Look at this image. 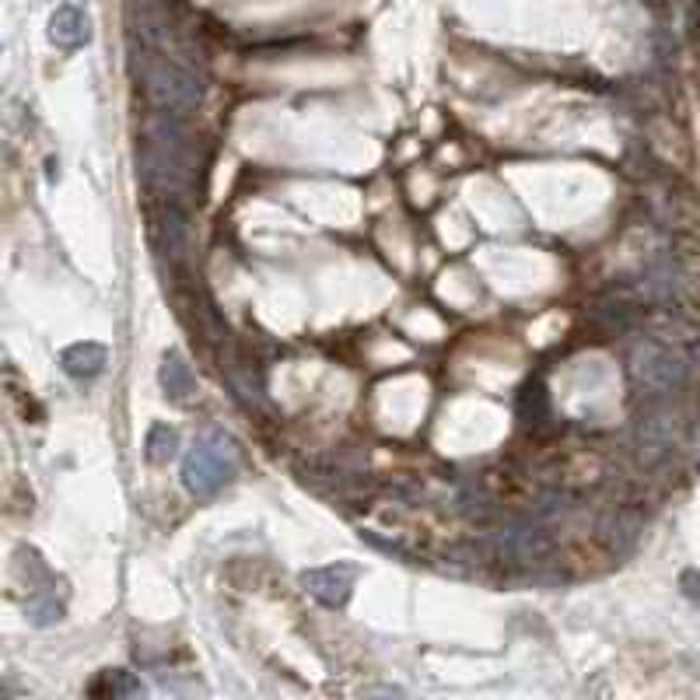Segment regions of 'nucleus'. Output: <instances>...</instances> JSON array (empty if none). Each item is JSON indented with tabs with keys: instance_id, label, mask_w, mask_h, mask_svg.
I'll return each mask as SVG.
<instances>
[{
	"instance_id": "f257e3e1",
	"label": "nucleus",
	"mask_w": 700,
	"mask_h": 700,
	"mask_svg": "<svg viewBox=\"0 0 700 700\" xmlns=\"http://www.w3.org/2000/svg\"><path fill=\"white\" fill-rule=\"evenodd\" d=\"M231 476H235V448L221 434H203L200 441H193L186 462H182V483L189 494L210 497Z\"/></svg>"
},
{
	"instance_id": "f03ea898",
	"label": "nucleus",
	"mask_w": 700,
	"mask_h": 700,
	"mask_svg": "<svg viewBox=\"0 0 700 700\" xmlns=\"http://www.w3.org/2000/svg\"><path fill=\"white\" fill-rule=\"evenodd\" d=\"M147 91H151L154 105L168 116H182V112L196 109L200 105V81L189 67L175 63L172 56H161V60H151L144 74Z\"/></svg>"
},
{
	"instance_id": "7ed1b4c3",
	"label": "nucleus",
	"mask_w": 700,
	"mask_h": 700,
	"mask_svg": "<svg viewBox=\"0 0 700 700\" xmlns=\"http://www.w3.org/2000/svg\"><path fill=\"white\" fill-rule=\"evenodd\" d=\"M630 375H634L637 389H644L648 396H665L683 378V364L672 350L658 347V343H641L630 361Z\"/></svg>"
},
{
	"instance_id": "20e7f679",
	"label": "nucleus",
	"mask_w": 700,
	"mask_h": 700,
	"mask_svg": "<svg viewBox=\"0 0 700 700\" xmlns=\"http://www.w3.org/2000/svg\"><path fill=\"white\" fill-rule=\"evenodd\" d=\"M301 581L326 606H343L350 599V588H354V567H315V571H305Z\"/></svg>"
},
{
	"instance_id": "39448f33",
	"label": "nucleus",
	"mask_w": 700,
	"mask_h": 700,
	"mask_svg": "<svg viewBox=\"0 0 700 700\" xmlns=\"http://www.w3.org/2000/svg\"><path fill=\"white\" fill-rule=\"evenodd\" d=\"M88 35H91L88 32V18H84L77 7L63 4V7H56L53 18H49V39H53L56 46L77 49V46L88 42Z\"/></svg>"
},
{
	"instance_id": "423d86ee",
	"label": "nucleus",
	"mask_w": 700,
	"mask_h": 700,
	"mask_svg": "<svg viewBox=\"0 0 700 700\" xmlns=\"http://www.w3.org/2000/svg\"><path fill=\"white\" fill-rule=\"evenodd\" d=\"M60 364L70 378H95L105 368V347L102 343H74L63 350Z\"/></svg>"
},
{
	"instance_id": "0eeeda50",
	"label": "nucleus",
	"mask_w": 700,
	"mask_h": 700,
	"mask_svg": "<svg viewBox=\"0 0 700 700\" xmlns=\"http://www.w3.org/2000/svg\"><path fill=\"white\" fill-rule=\"evenodd\" d=\"M161 385L172 399H186L193 392V371L182 361L179 354H165V364H161Z\"/></svg>"
},
{
	"instance_id": "6e6552de",
	"label": "nucleus",
	"mask_w": 700,
	"mask_h": 700,
	"mask_svg": "<svg viewBox=\"0 0 700 700\" xmlns=\"http://www.w3.org/2000/svg\"><path fill=\"white\" fill-rule=\"evenodd\" d=\"M175 448H179V434H175V427L158 424V427H151V431H147V459H151V462L172 459Z\"/></svg>"
}]
</instances>
